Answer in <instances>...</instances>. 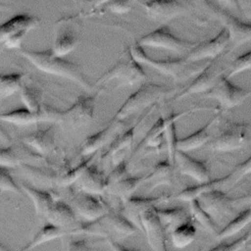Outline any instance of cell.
<instances>
[{
  "label": "cell",
  "mask_w": 251,
  "mask_h": 251,
  "mask_svg": "<svg viewBox=\"0 0 251 251\" xmlns=\"http://www.w3.org/2000/svg\"><path fill=\"white\" fill-rule=\"evenodd\" d=\"M224 55L225 54L211 60L203 71L199 73L185 88L175 95L174 100H179L193 94L206 93L210 90L221 76L225 75L226 71H227V67L223 65Z\"/></svg>",
  "instance_id": "obj_10"
},
{
  "label": "cell",
  "mask_w": 251,
  "mask_h": 251,
  "mask_svg": "<svg viewBox=\"0 0 251 251\" xmlns=\"http://www.w3.org/2000/svg\"><path fill=\"white\" fill-rule=\"evenodd\" d=\"M174 168L169 159L157 163L152 171L144 176V182L150 189L160 185H171L174 181Z\"/></svg>",
  "instance_id": "obj_31"
},
{
  "label": "cell",
  "mask_w": 251,
  "mask_h": 251,
  "mask_svg": "<svg viewBox=\"0 0 251 251\" xmlns=\"http://www.w3.org/2000/svg\"><path fill=\"white\" fill-rule=\"evenodd\" d=\"M197 41H190L181 39L171 32L166 25L154 29L146 35H143L138 39L136 44L144 47L163 49L175 53H188L194 46L197 45Z\"/></svg>",
  "instance_id": "obj_8"
},
{
  "label": "cell",
  "mask_w": 251,
  "mask_h": 251,
  "mask_svg": "<svg viewBox=\"0 0 251 251\" xmlns=\"http://www.w3.org/2000/svg\"><path fill=\"white\" fill-rule=\"evenodd\" d=\"M248 202H251V192L245 194V195H242L238 198H234L233 199V203H248Z\"/></svg>",
  "instance_id": "obj_52"
},
{
  "label": "cell",
  "mask_w": 251,
  "mask_h": 251,
  "mask_svg": "<svg viewBox=\"0 0 251 251\" xmlns=\"http://www.w3.org/2000/svg\"><path fill=\"white\" fill-rule=\"evenodd\" d=\"M0 192H13L16 194H23L20 185L16 183L8 169L0 166Z\"/></svg>",
  "instance_id": "obj_42"
},
{
  "label": "cell",
  "mask_w": 251,
  "mask_h": 251,
  "mask_svg": "<svg viewBox=\"0 0 251 251\" xmlns=\"http://www.w3.org/2000/svg\"><path fill=\"white\" fill-rule=\"evenodd\" d=\"M197 228L194 223L189 220L176 227L170 235L174 247L177 249H183L190 245L196 238Z\"/></svg>",
  "instance_id": "obj_36"
},
{
  "label": "cell",
  "mask_w": 251,
  "mask_h": 251,
  "mask_svg": "<svg viewBox=\"0 0 251 251\" xmlns=\"http://www.w3.org/2000/svg\"><path fill=\"white\" fill-rule=\"evenodd\" d=\"M250 174H251V155L244 162L239 164L233 172L230 173L231 178H233L235 181L239 180L241 177Z\"/></svg>",
  "instance_id": "obj_46"
},
{
  "label": "cell",
  "mask_w": 251,
  "mask_h": 251,
  "mask_svg": "<svg viewBox=\"0 0 251 251\" xmlns=\"http://www.w3.org/2000/svg\"><path fill=\"white\" fill-rule=\"evenodd\" d=\"M197 201L215 221L225 217L234 205L233 199L228 198L221 189L204 193L198 197Z\"/></svg>",
  "instance_id": "obj_22"
},
{
  "label": "cell",
  "mask_w": 251,
  "mask_h": 251,
  "mask_svg": "<svg viewBox=\"0 0 251 251\" xmlns=\"http://www.w3.org/2000/svg\"><path fill=\"white\" fill-rule=\"evenodd\" d=\"M128 173H127V165H126V161L122 162L121 164H119L116 167H113V170L106 176V183H107V187L118 182L119 180L128 176Z\"/></svg>",
  "instance_id": "obj_45"
},
{
  "label": "cell",
  "mask_w": 251,
  "mask_h": 251,
  "mask_svg": "<svg viewBox=\"0 0 251 251\" xmlns=\"http://www.w3.org/2000/svg\"><path fill=\"white\" fill-rule=\"evenodd\" d=\"M107 7L118 14L126 13L130 10V0H110Z\"/></svg>",
  "instance_id": "obj_47"
},
{
  "label": "cell",
  "mask_w": 251,
  "mask_h": 251,
  "mask_svg": "<svg viewBox=\"0 0 251 251\" xmlns=\"http://www.w3.org/2000/svg\"><path fill=\"white\" fill-rule=\"evenodd\" d=\"M81 231L79 226L74 229L64 228L58 226H55L50 223H46L41 229L33 236V238L20 251H31L32 249L45 244L49 241H53L57 238H62L69 235H80Z\"/></svg>",
  "instance_id": "obj_25"
},
{
  "label": "cell",
  "mask_w": 251,
  "mask_h": 251,
  "mask_svg": "<svg viewBox=\"0 0 251 251\" xmlns=\"http://www.w3.org/2000/svg\"><path fill=\"white\" fill-rule=\"evenodd\" d=\"M131 57L139 64L147 65L158 73L172 77L175 81L182 82L188 80L191 77H195L203 69L208 65V63L201 62H189L182 58L176 59H166V60H155L150 58L144 51V48L138 44L132 45L128 49Z\"/></svg>",
  "instance_id": "obj_2"
},
{
  "label": "cell",
  "mask_w": 251,
  "mask_h": 251,
  "mask_svg": "<svg viewBox=\"0 0 251 251\" xmlns=\"http://www.w3.org/2000/svg\"><path fill=\"white\" fill-rule=\"evenodd\" d=\"M0 140L4 143H10L11 141V138L8 135V133L1 126H0Z\"/></svg>",
  "instance_id": "obj_53"
},
{
  "label": "cell",
  "mask_w": 251,
  "mask_h": 251,
  "mask_svg": "<svg viewBox=\"0 0 251 251\" xmlns=\"http://www.w3.org/2000/svg\"><path fill=\"white\" fill-rule=\"evenodd\" d=\"M248 136V125L226 121L223 131L210 143V148L216 152H231L238 150L247 142Z\"/></svg>",
  "instance_id": "obj_13"
},
{
  "label": "cell",
  "mask_w": 251,
  "mask_h": 251,
  "mask_svg": "<svg viewBox=\"0 0 251 251\" xmlns=\"http://www.w3.org/2000/svg\"><path fill=\"white\" fill-rule=\"evenodd\" d=\"M206 8L212 12L214 17L217 18L228 31L230 46L232 49L251 41V23L242 22L229 11L219 6H215L210 2H208Z\"/></svg>",
  "instance_id": "obj_12"
},
{
  "label": "cell",
  "mask_w": 251,
  "mask_h": 251,
  "mask_svg": "<svg viewBox=\"0 0 251 251\" xmlns=\"http://www.w3.org/2000/svg\"><path fill=\"white\" fill-rule=\"evenodd\" d=\"M141 231L145 234L148 246L152 251H167V232L165 231L156 207H152L140 216Z\"/></svg>",
  "instance_id": "obj_18"
},
{
  "label": "cell",
  "mask_w": 251,
  "mask_h": 251,
  "mask_svg": "<svg viewBox=\"0 0 251 251\" xmlns=\"http://www.w3.org/2000/svg\"><path fill=\"white\" fill-rule=\"evenodd\" d=\"M38 18L27 15H16L0 25V44L9 49L20 48L25 35L39 25Z\"/></svg>",
  "instance_id": "obj_7"
},
{
  "label": "cell",
  "mask_w": 251,
  "mask_h": 251,
  "mask_svg": "<svg viewBox=\"0 0 251 251\" xmlns=\"http://www.w3.org/2000/svg\"><path fill=\"white\" fill-rule=\"evenodd\" d=\"M147 75L141 64L136 62L130 55L122 58L114 67L104 73L96 81V85H114L115 87H128L142 85L147 81Z\"/></svg>",
  "instance_id": "obj_5"
},
{
  "label": "cell",
  "mask_w": 251,
  "mask_h": 251,
  "mask_svg": "<svg viewBox=\"0 0 251 251\" xmlns=\"http://www.w3.org/2000/svg\"><path fill=\"white\" fill-rule=\"evenodd\" d=\"M80 231L83 235L97 236L116 241L127 238L135 234L138 228L125 216L123 212L111 210L103 217L79 225Z\"/></svg>",
  "instance_id": "obj_3"
},
{
  "label": "cell",
  "mask_w": 251,
  "mask_h": 251,
  "mask_svg": "<svg viewBox=\"0 0 251 251\" xmlns=\"http://www.w3.org/2000/svg\"><path fill=\"white\" fill-rule=\"evenodd\" d=\"M230 44L229 34L226 28L223 27L221 31L207 41L198 42L185 56L189 62H202L204 60H213L226 53L227 46Z\"/></svg>",
  "instance_id": "obj_16"
},
{
  "label": "cell",
  "mask_w": 251,
  "mask_h": 251,
  "mask_svg": "<svg viewBox=\"0 0 251 251\" xmlns=\"http://www.w3.org/2000/svg\"><path fill=\"white\" fill-rule=\"evenodd\" d=\"M204 96L217 100L220 112L232 109L242 104L251 96V90L235 85L224 75L210 90L204 93Z\"/></svg>",
  "instance_id": "obj_11"
},
{
  "label": "cell",
  "mask_w": 251,
  "mask_h": 251,
  "mask_svg": "<svg viewBox=\"0 0 251 251\" xmlns=\"http://www.w3.org/2000/svg\"><path fill=\"white\" fill-rule=\"evenodd\" d=\"M249 70H251V50L239 55L231 61L230 65L227 68L228 74L226 75V77L230 78L235 75Z\"/></svg>",
  "instance_id": "obj_41"
},
{
  "label": "cell",
  "mask_w": 251,
  "mask_h": 251,
  "mask_svg": "<svg viewBox=\"0 0 251 251\" xmlns=\"http://www.w3.org/2000/svg\"><path fill=\"white\" fill-rule=\"evenodd\" d=\"M97 94L79 96L75 103L59 112L57 124L67 130H78L87 126L93 120Z\"/></svg>",
  "instance_id": "obj_6"
},
{
  "label": "cell",
  "mask_w": 251,
  "mask_h": 251,
  "mask_svg": "<svg viewBox=\"0 0 251 251\" xmlns=\"http://www.w3.org/2000/svg\"><path fill=\"white\" fill-rule=\"evenodd\" d=\"M0 251H9V250L0 243Z\"/></svg>",
  "instance_id": "obj_54"
},
{
  "label": "cell",
  "mask_w": 251,
  "mask_h": 251,
  "mask_svg": "<svg viewBox=\"0 0 251 251\" xmlns=\"http://www.w3.org/2000/svg\"><path fill=\"white\" fill-rule=\"evenodd\" d=\"M240 13L247 19H251V0H238Z\"/></svg>",
  "instance_id": "obj_50"
},
{
  "label": "cell",
  "mask_w": 251,
  "mask_h": 251,
  "mask_svg": "<svg viewBox=\"0 0 251 251\" xmlns=\"http://www.w3.org/2000/svg\"><path fill=\"white\" fill-rule=\"evenodd\" d=\"M250 223H251V206H249L244 211L240 212L231 222H229L222 230H220L216 238L219 240H222V239L231 237L237 234L238 232H240Z\"/></svg>",
  "instance_id": "obj_37"
},
{
  "label": "cell",
  "mask_w": 251,
  "mask_h": 251,
  "mask_svg": "<svg viewBox=\"0 0 251 251\" xmlns=\"http://www.w3.org/2000/svg\"><path fill=\"white\" fill-rule=\"evenodd\" d=\"M175 166L177 167L181 175L191 177L197 183L207 182L212 179L206 163L192 158L186 152L176 150L175 155Z\"/></svg>",
  "instance_id": "obj_21"
},
{
  "label": "cell",
  "mask_w": 251,
  "mask_h": 251,
  "mask_svg": "<svg viewBox=\"0 0 251 251\" xmlns=\"http://www.w3.org/2000/svg\"><path fill=\"white\" fill-rule=\"evenodd\" d=\"M167 125V118L160 117L155 124L146 132L145 136L141 139L140 143L134 150V154L143 150H157L160 149L165 143V129Z\"/></svg>",
  "instance_id": "obj_29"
},
{
  "label": "cell",
  "mask_w": 251,
  "mask_h": 251,
  "mask_svg": "<svg viewBox=\"0 0 251 251\" xmlns=\"http://www.w3.org/2000/svg\"><path fill=\"white\" fill-rule=\"evenodd\" d=\"M97 157V153L92 154L88 157H85V159L81 162H79L75 167L70 169L61 178V182L64 185H71L73 183H75L79 177L83 175V173L87 170V168L94 163L95 159Z\"/></svg>",
  "instance_id": "obj_40"
},
{
  "label": "cell",
  "mask_w": 251,
  "mask_h": 251,
  "mask_svg": "<svg viewBox=\"0 0 251 251\" xmlns=\"http://www.w3.org/2000/svg\"><path fill=\"white\" fill-rule=\"evenodd\" d=\"M20 55L42 73L74 81L86 91L92 89L79 65L66 60L65 57L56 56L51 49L43 51L22 49Z\"/></svg>",
  "instance_id": "obj_1"
},
{
  "label": "cell",
  "mask_w": 251,
  "mask_h": 251,
  "mask_svg": "<svg viewBox=\"0 0 251 251\" xmlns=\"http://www.w3.org/2000/svg\"><path fill=\"white\" fill-rule=\"evenodd\" d=\"M45 220L47 223L68 229L76 228L80 225L77 223L76 214L71 204H68L59 198H57L52 205Z\"/></svg>",
  "instance_id": "obj_26"
},
{
  "label": "cell",
  "mask_w": 251,
  "mask_h": 251,
  "mask_svg": "<svg viewBox=\"0 0 251 251\" xmlns=\"http://www.w3.org/2000/svg\"><path fill=\"white\" fill-rule=\"evenodd\" d=\"M75 184L80 191L92 195L103 196L107 191L106 176L95 163L87 168Z\"/></svg>",
  "instance_id": "obj_24"
},
{
  "label": "cell",
  "mask_w": 251,
  "mask_h": 251,
  "mask_svg": "<svg viewBox=\"0 0 251 251\" xmlns=\"http://www.w3.org/2000/svg\"><path fill=\"white\" fill-rule=\"evenodd\" d=\"M71 206L75 214L84 220L83 223L93 222L112 210L102 196L92 195L82 191L75 195Z\"/></svg>",
  "instance_id": "obj_17"
},
{
  "label": "cell",
  "mask_w": 251,
  "mask_h": 251,
  "mask_svg": "<svg viewBox=\"0 0 251 251\" xmlns=\"http://www.w3.org/2000/svg\"><path fill=\"white\" fill-rule=\"evenodd\" d=\"M202 2L204 3V5H205V7H206V5H207V3H208L209 1H208V0H202Z\"/></svg>",
  "instance_id": "obj_55"
},
{
  "label": "cell",
  "mask_w": 251,
  "mask_h": 251,
  "mask_svg": "<svg viewBox=\"0 0 251 251\" xmlns=\"http://www.w3.org/2000/svg\"><path fill=\"white\" fill-rule=\"evenodd\" d=\"M76 44V34L70 29H65L56 32L53 45L50 49L56 56L65 57L75 50Z\"/></svg>",
  "instance_id": "obj_35"
},
{
  "label": "cell",
  "mask_w": 251,
  "mask_h": 251,
  "mask_svg": "<svg viewBox=\"0 0 251 251\" xmlns=\"http://www.w3.org/2000/svg\"><path fill=\"white\" fill-rule=\"evenodd\" d=\"M155 106L151 107L148 112H146L138 122L133 125L131 127L124 130L120 133L110 144L107 151L102 154V159H108L112 165V167H116L122 162L126 161L127 156L132 150V145L134 141V136L136 132V128L142 123L145 118L149 116V114L154 110Z\"/></svg>",
  "instance_id": "obj_15"
},
{
  "label": "cell",
  "mask_w": 251,
  "mask_h": 251,
  "mask_svg": "<svg viewBox=\"0 0 251 251\" xmlns=\"http://www.w3.org/2000/svg\"><path fill=\"white\" fill-rule=\"evenodd\" d=\"M188 204H189V211L192 219L191 221L195 223L202 230L217 236L219 233V230H218V226L216 225L215 220L201 207L197 199L188 202Z\"/></svg>",
  "instance_id": "obj_34"
},
{
  "label": "cell",
  "mask_w": 251,
  "mask_h": 251,
  "mask_svg": "<svg viewBox=\"0 0 251 251\" xmlns=\"http://www.w3.org/2000/svg\"><path fill=\"white\" fill-rule=\"evenodd\" d=\"M172 197L167 194H162L156 197H130L125 202H123L122 212L125 216L141 231L140 216L142 213L147 211L152 207H157V205L168 202Z\"/></svg>",
  "instance_id": "obj_20"
},
{
  "label": "cell",
  "mask_w": 251,
  "mask_h": 251,
  "mask_svg": "<svg viewBox=\"0 0 251 251\" xmlns=\"http://www.w3.org/2000/svg\"><path fill=\"white\" fill-rule=\"evenodd\" d=\"M126 126V121H119L112 119L107 126L100 131L88 136L80 149V155L82 157H88L97 153L107 144H110L120 133L124 131Z\"/></svg>",
  "instance_id": "obj_19"
},
{
  "label": "cell",
  "mask_w": 251,
  "mask_h": 251,
  "mask_svg": "<svg viewBox=\"0 0 251 251\" xmlns=\"http://www.w3.org/2000/svg\"><path fill=\"white\" fill-rule=\"evenodd\" d=\"M250 240L251 230L246 232L244 235L237 238L236 240L232 241L231 243H221L208 251H240L245 246H247L248 243H250Z\"/></svg>",
  "instance_id": "obj_43"
},
{
  "label": "cell",
  "mask_w": 251,
  "mask_h": 251,
  "mask_svg": "<svg viewBox=\"0 0 251 251\" xmlns=\"http://www.w3.org/2000/svg\"><path fill=\"white\" fill-rule=\"evenodd\" d=\"M20 186H21L22 190L31 200L37 217L45 219V217L47 216L48 212L50 211L52 205L57 200V197H55V195L53 193H51L50 191L34 188V187L28 186L25 183H21Z\"/></svg>",
  "instance_id": "obj_28"
},
{
  "label": "cell",
  "mask_w": 251,
  "mask_h": 251,
  "mask_svg": "<svg viewBox=\"0 0 251 251\" xmlns=\"http://www.w3.org/2000/svg\"><path fill=\"white\" fill-rule=\"evenodd\" d=\"M219 117H220V112H218V114L212 120H210L205 126H203L198 130L194 131L193 133L185 137L177 138L176 150L188 153L189 151L198 149L202 147L204 144H206L211 138L210 128L218 121Z\"/></svg>",
  "instance_id": "obj_27"
},
{
  "label": "cell",
  "mask_w": 251,
  "mask_h": 251,
  "mask_svg": "<svg viewBox=\"0 0 251 251\" xmlns=\"http://www.w3.org/2000/svg\"><path fill=\"white\" fill-rule=\"evenodd\" d=\"M249 246H250V247H251V242H250V244H249Z\"/></svg>",
  "instance_id": "obj_56"
},
{
  "label": "cell",
  "mask_w": 251,
  "mask_h": 251,
  "mask_svg": "<svg viewBox=\"0 0 251 251\" xmlns=\"http://www.w3.org/2000/svg\"><path fill=\"white\" fill-rule=\"evenodd\" d=\"M219 1H220L223 5H225L226 7L235 9L237 12L240 13L239 5H238V0H219Z\"/></svg>",
  "instance_id": "obj_51"
},
{
  "label": "cell",
  "mask_w": 251,
  "mask_h": 251,
  "mask_svg": "<svg viewBox=\"0 0 251 251\" xmlns=\"http://www.w3.org/2000/svg\"><path fill=\"white\" fill-rule=\"evenodd\" d=\"M19 93L25 108L33 113L41 111L44 103L42 102V94L38 87L24 83Z\"/></svg>",
  "instance_id": "obj_38"
},
{
  "label": "cell",
  "mask_w": 251,
  "mask_h": 251,
  "mask_svg": "<svg viewBox=\"0 0 251 251\" xmlns=\"http://www.w3.org/2000/svg\"><path fill=\"white\" fill-rule=\"evenodd\" d=\"M156 213L167 234H171L176 227L189 221V216L182 207L169 209H159L156 207Z\"/></svg>",
  "instance_id": "obj_32"
},
{
  "label": "cell",
  "mask_w": 251,
  "mask_h": 251,
  "mask_svg": "<svg viewBox=\"0 0 251 251\" xmlns=\"http://www.w3.org/2000/svg\"><path fill=\"white\" fill-rule=\"evenodd\" d=\"M230 179H231V175L229 174V175L225 176L220 178L211 179L207 182L197 183L196 185H192V186L184 188L179 193H177L174 198L177 199V200L185 201V202H190L192 200L198 199V197L204 193H207L212 190L220 189L223 185H225Z\"/></svg>",
  "instance_id": "obj_30"
},
{
  "label": "cell",
  "mask_w": 251,
  "mask_h": 251,
  "mask_svg": "<svg viewBox=\"0 0 251 251\" xmlns=\"http://www.w3.org/2000/svg\"><path fill=\"white\" fill-rule=\"evenodd\" d=\"M142 6L148 18L162 25L188 16L193 11L191 0H149L142 3Z\"/></svg>",
  "instance_id": "obj_9"
},
{
  "label": "cell",
  "mask_w": 251,
  "mask_h": 251,
  "mask_svg": "<svg viewBox=\"0 0 251 251\" xmlns=\"http://www.w3.org/2000/svg\"><path fill=\"white\" fill-rule=\"evenodd\" d=\"M105 241H106V243L108 244V246L110 247V249L112 251H140V250L128 248V247L121 244L119 241H116L114 239H106Z\"/></svg>",
  "instance_id": "obj_49"
},
{
  "label": "cell",
  "mask_w": 251,
  "mask_h": 251,
  "mask_svg": "<svg viewBox=\"0 0 251 251\" xmlns=\"http://www.w3.org/2000/svg\"><path fill=\"white\" fill-rule=\"evenodd\" d=\"M175 93V88H170L166 85L144 83L126 98L125 103L121 106L113 118L119 121H126L133 114L156 106L157 103Z\"/></svg>",
  "instance_id": "obj_4"
},
{
  "label": "cell",
  "mask_w": 251,
  "mask_h": 251,
  "mask_svg": "<svg viewBox=\"0 0 251 251\" xmlns=\"http://www.w3.org/2000/svg\"><path fill=\"white\" fill-rule=\"evenodd\" d=\"M59 112L60 110L45 104L39 113H33L24 107L0 113V121L12 124L16 126H28L40 123L57 124Z\"/></svg>",
  "instance_id": "obj_14"
},
{
  "label": "cell",
  "mask_w": 251,
  "mask_h": 251,
  "mask_svg": "<svg viewBox=\"0 0 251 251\" xmlns=\"http://www.w3.org/2000/svg\"><path fill=\"white\" fill-rule=\"evenodd\" d=\"M25 74H5L0 75V97L7 98L20 92Z\"/></svg>",
  "instance_id": "obj_39"
},
{
  "label": "cell",
  "mask_w": 251,
  "mask_h": 251,
  "mask_svg": "<svg viewBox=\"0 0 251 251\" xmlns=\"http://www.w3.org/2000/svg\"><path fill=\"white\" fill-rule=\"evenodd\" d=\"M144 176H126L118 182L107 187L106 193H109L117 198H120L122 202H125L128 198L132 197V194L143 184Z\"/></svg>",
  "instance_id": "obj_33"
},
{
  "label": "cell",
  "mask_w": 251,
  "mask_h": 251,
  "mask_svg": "<svg viewBox=\"0 0 251 251\" xmlns=\"http://www.w3.org/2000/svg\"><path fill=\"white\" fill-rule=\"evenodd\" d=\"M21 165V160L15 150L10 147H0V166L6 169L16 168Z\"/></svg>",
  "instance_id": "obj_44"
},
{
  "label": "cell",
  "mask_w": 251,
  "mask_h": 251,
  "mask_svg": "<svg viewBox=\"0 0 251 251\" xmlns=\"http://www.w3.org/2000/svg\"><path fill=\"white\" fill-rule=\"evenodd\" d=\"M22 142L33 154L47 156L55 148V127L49 126L45 129H38L22 138Z\"/></svg>",
  "instance_id": "obj_23"
},
{
  "label": "cell",
  "mask_w": 251,
  "mask_h": 251,
  "mask_svg": "<svg viewBox=\"0 0 251 251\" xmlns=\"http://www.w3.org/2000/svg\"><path fill=\"white\" fill-rule=\"evenodd\" d=\"M68 251H96L85 239H72L69 241Z\"/></svg>",
  "instance_id": "obj_48"
}]
</instances>
